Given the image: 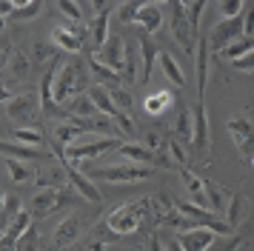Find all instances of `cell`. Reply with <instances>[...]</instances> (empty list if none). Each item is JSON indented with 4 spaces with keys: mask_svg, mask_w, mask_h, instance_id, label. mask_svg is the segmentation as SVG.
<instances>
[{
    "mask_svg": "<svg viewBox=\"0 0 254 251\" xmlns=\"http://www.w3.org/2000/svg\"><path fill=\"white\" fill-rule=\"evenodd\" d=\"M89 86V66L83 63L80 57L69 60L66 66H58V74H55V83H52V94H55V103H69L71 97L83 94V89Z\"/></svg>",
    "mask_w": 254,
    "mask_h": 251,
    "instance_id": "cell-1",
    "label": "cell"
},
{
    "mask_svg": "<svg viewBox=\"0 0 254 251\" xmlns=\"http://www.w3.org/2000/svg\"><path fill=\"white\" fill-rule=\"evenodd\" d=\"M143 220H149V197L117 205L115 211L106 217V228L112 234H117V237H128V234H134L143 226Z\"/></svg>",
    "mask_w": 254,
    "mask_h": 251,
    "instance_id": "cell-2",
    "label": "cell"
},
{
    "mask_svg": "<svg viewBox=\"0 0 254 251\" xmlns=\"http://www.w3.org/2000/svg\"><path fill=\"white\" fill-rule=\"evenodd\" d=\"M123 146V140H117V137H94L89 140V134H83V140H74L66 151H63V160H69V163H80V160H94L106 154V151H112V148H120Z\"/></svg>",
    "mask_w": 254,
    "mask_h": 251,
    "instance_id": "cell-3",
    "label": "cell"
},
{
    "mask_svg": "<svg viewBox=\"0 0 254 251\" xmlns=\"http://www.w3.org/2000/svg\"><path fill=\"white\" fill-rule=\"evenodd\" d=\"M240 37H243V14L240 17H231V20H217L211 34H208V52L220 55L226 46L237 43Z\"/></svg>",
    "mask_w": 254,
    "mask_h": 251,
    "instance_id": "cell-4",
    "label": "cell"
},
{
    "mask_svg": "<svg viewBox=\"0 0 254 251\" xmlns=\"http://www.w3.org/2000/svg\"><path fill=\"white\" fill-rule=\"evenodd\" d=\"M100 180L106 183H143L151 177L149 166H137V163H117V166H106V169L94 171Z\"/></svg>",
    "mask_w": 254,
    "mask_h": 251,
    "instance_id": "cell-5",
    "label": "cell"
},
{
    "mask_svg": "<svg viewBox=\"0 0 254 251\" xmlns=\"http://www.w3.org/2000/svg\"><path fill=\"white\" fill-rule=\"evenodd\" d=\"M172 34L177 37V43L183 46V52L194 55V37H197V32L191 29L189 14H186V3H180V0H174V3H172Z\"/></svg>",
    "mask_w": 254,
    "mask_h": 251,
    "instance_id": "cell-6",
    "label": "cell"
},
{
    "mask_svg": "<svg viewBox=\"0 0 254 251\" xmlns=\"http://www.w3.org/2000/svg\"><path fill=\"white\" fill-rule=\"evenodd\" d=\"M94 57L109 66L112 71H117L120 77H123V71H126V43H123V37L120 34H109V40L100 52H94Z\"/></svg>",
    "mask_w": 254,
    "mask_h": 251,
    "instance_id": "cell-7",
    "label": "cell"
},
{
    "mask_svg": "<svg viewBox=\"0 0 254 251\" xmlns=\"http://www.w3.org/2000/svg\"><path fill=\"white\" fill-rule=\"evenodd\" d=\"M226 128H229V134H231V140H234V146H237L240 154H254V123L249 117L234 114V117H229Z\"/></svg>",
    "mask_w": 254,
    "mask_h": 251,
    "instance_id": "cell-8",
    "label": "cell"
},
{
    "mask_svg": "<svg viewBox=\"0 0 254 251\" xmlns=\"http://www.w3.org/2000/svg\"><path fill=\"white\" fill-rule=\"evenodd\" d=\"M149 217L157 226H172V228L180 226V214H177V208H174V200L166 191L149 197Z\"/></svg>",
    "mask_w": 254,
    "mask_h": 251,
    "instance_id": "cell-9",
    "label": "cell"
},
{
    "mask_svg": "<svg viewBox=\"0 0 254 251\" xmlns=\"http://www.w3.org/2000/svg\"><path fill=\"white\" fill-rule=\"evenodd\" d=\"M177 246H180V251H211V246H214V231L200 228V226L183 228L177 234Z\"/></svg>",
    "mask_w": 254,
    "mask_h": 251,
    "instance_id": "cell-10",
    "label": "cell"
},
{
    "mask_svg": "<svg viewBox=\"0 0 254 251\" xmlns=\"http://www.w3.org/2000/svg\"><path fill=\"white\" fill-rule=\"evenodd\" d=\"M37 109H40V100L35 94H14L12 100L6 103V114L14 123H32L37 117Z\"/></svg>",
    "mask_w": 254,
    "mask_h": 251,
    "instance_id": "cell-11",
    "label": "cell"
},
{
    "mask_svg": "<svg viewBox=\"0 0 254 251\" xmlns=\"http://www.w3.org/2000/svg\"><path fill=\"white\" fill-rule=\"evenodd\" d=\"M60 163H63V171H66V180L74 186V191L83 194L86 200L97 203V200H100V188H97L92 180H89V174H86V171H80L74 163H69V160H60Z\"/></svg>",
    "mask_w": 254,
    "mask_h": 251,
    "instance_id": "cell-12",
    "label": "cell"
},
{
    "mask_svg": "<svg viewBox=\"0 0 254 251\" xmlns=\"http://www.w3.org/2000/svg\"><path fill=\"white\" fill-rule=\"evenodd\" d=\"M83 234V217L77 211H71L66 220H60V226L55 228V249H69L74 246Z\"/></svg>",
    "mask_w": 254,
    "mask_h": 251,
    "instance_id": "cell-13",
    "label": "cell"
},
{
    "mask_svg": "<svg viewBox=\"0 0 254 251\" xmlns=\"http://www.w3.org/2000/svg\"><path fill=\"white\" fill-rule=\"evenodd\" d=\"M60 203H63V188H37L35 200H32V217L43 220L55 208H60Z\"/></svg>",
    "mask_w": 254,
    "mask_h": 251,
    "instance_id": "cell-14",
    "label": "cell"
},
{
    "mask_svg": "<svg viewBox=\"0 0 254 251\" xmlns=\"http://www.w3.org/2000/svg\"><path fill=\"white\" fill-rule=\"evenodd\" d=\"M112 11H117V3H106V9L97 11L94 20L89 23V37H92L94 52H100L106 46V40H109V17H112Z\"/></svg>",
    "mask_w": 254,
    "mask_h": 251,
    "instance_id": "cell-15",
    "label": "cell"
},
{
    "mask_svg": "<svg viewBox=\"0 0 254 251\" xmlns=\"http://www.w3.org/2000/svg\"><path fill=\"white\" fill-rule=\"evenodd\" d=\"M137 49H140V83L137 86H146L151 77V66L157 63V49H154V43H151V34H143L140 32V40H137Z\"/></svg>",
    "mask_w": 254,
    "mask_h": 251,
    "instance_id": "cell-16",
    "label": "cell"
},
{
    "mask_svg": "<svg viewBox=\"0 0 254 251\" xmlns=\"http://www.w3.org/2000/svg\"><path fill=\"white\" fill-rule=\"evenodd\" d=\"M134 23L143 29V34L160 32V26H163V6H160V3H140Z\"/></svg>",
    "mask_w": 254,
    "mask_h": 251,
    "instance_id": "cell-17",
    "label": "cell"
},
{
    "mask_svg": "<svg viewBox=\"0 0 254 251\" xmlns=\"http://www.w3.org/2000/svg\"><path fill=\"white\" fill-rule=\"evenodd\" d=\"M52 46L60 49V52L77 55L83 49V37L74 32V29H69V26H58V29H52Z\"/></svg>",
    "mask_w": 254,
    "mask_h": 251,
    "instance_id": "cell-18",
    "label": "cell"
},
{
    "mask_svg": "<svg viewBox=\"0 0 254 251\" xmlns=\"http://www.w3.org/2000/svg\"><path fill=\"white\" fill-rule=\"evenodd\" d=\"M180 180H183L186 191H189V197H191V203L200 205V208H208V203H206V180L197 177L194 171H189V169H180Z\"/></svg>",
    "mask_w": 254,
    "mask_h": 251,
    "instance_id": "cell-19",
    "label": "cell"
},
{
    "mask_svg": "<svg viewBox=\"0 0 254 251\" xmlns=\"http://www.w3.org/2000/svg\"><path fill=\"white\" fill-rule=\"evenodd\" d=\"M55 74H58V63L49 66V71L43 74V80H40V109H43L46 114H60L63 112V106H58V103H55V94H52Z\"/></svg>",
    "mask_w": 254,
    "mask_h": 251,
    "instance_id": "cell-20",
    "label": "cell"
},
{
    "mask_svg": "<svg viewBox=\"0 0 254 251\" xmlns=\"http://www.w3.org/2000/svg\"><path fill=\"white\" fill-rule=\"evenodd\" d=\"M197 94H200V103H203V94H206V80H208V37H200L197 40Z\"/></svg>",
    "mask_w": 254,
    "mask_h": 251,
    "instance_id": "cell-21",
    "label": "cell"
},
{
    "mask_svg": "<svg viewBox=\"0 0 254 251\" xmlns=\"http://www.w3.org/2000/svg\"><path fill=\"white\" fill-rule=\"evenodd\" d=\"M89 71H92L94 77H97V83H100V86H103V89H120V83H123V77H120V74H117V71H112V68L109 66H103V63H100V60H97V57H89Z\"/></svg>",
    "mask_w": 254,
    "mask_h": 251,
    "instance_id": "cell-22",
    "label": "cell"
},
{
    "mask_svg": "<svg viewBox=\"0 0 254 251\" xmlns=\"http://www.w3.org/2000/svg\"><path fill=\"white\" fill-rule=\"evenodd\" d=\"M86 94H89V100L94 103L97 114H106V117H112V120L120 114L117 112V106H115V100H112V94H109V89H103V86H92Z\"/></svg>",
    "mask_w": 254,
    "mask_h": 251,
    "instance_id": "cell-23",
    "label": "cell"
},
{
    "mask_svg": "<svg viewBox=\"0 0 254 251\" xmlns=\"http://www.w3.org/2000/svg\"><path fill=\"white\" fill-rule=\"evenodd\" d=\"M63 112L69 114V117L89 120V117H94V114H97V109H94V103L89 100V94L83 91V94H77V97H71L69 103H63Z\"/></svg>",
    "mask_w": 254,
    "mask_h": 251,
    "instance_id": "cell-24",
    "label": "cell"
},
{
    "mask_svg": "<svg viewBox=\"0 0 254 251\" xmlns=\"http://www.w3.org/2000/svg\"><path fill=\"white\" fill-rule=\"evenodd\" d=\"M123 157H126V163H137V166H149V163H154V154H151L146 146H140V143H128V140H123V146L117 148Z\"/></svg>",
    "mask_w": 254,
    "mask_h": 251,
    "instance_id": "cell-25",
    "label": "cell"
},
{
    "mask_svg": "<svg viewBox=\"0 0 254 251\" xmlns=\"http://www.w3.org/2000/svg\"><path fill=\"white\" fill-rule=\"evenodd\" d=\"M191 146L208 148V114H206V106L203 103H197V112H194V140H191Z\"/></svg>",
    "mask_w": 254,
    "mask_h": 251,
    "instance_id": "cell-26",
    "label": "cell"
},
{
    "mask_svg": "<svg viewBox=\"0 0 254 251\" xmlns=\"http://www.w3.org/2000/svg\"><path fill=\"white\" fill-rule=\"evenodd\" d=\"M174 134L180 137V140H186V143L194 140V112H191L189 106H183L180 114H177V120H174Z\"/></svg>",
    "mask_w": 254,
    "mask_h": 251,
    "instance_id": "cell-27",
    "label": "cell"
},
{
    "mask_svg": "<svg viewBox=\"0 0 254 251\" xmlns=\"http://www.w3.org/2000/svg\"><path fill=\"white\" fill-rule=\"evenodd\" d=\"M157 63H160L163 74L172 80L177 89H180V86H186V74H183V68H180V63H177V60H174V57L169 55V52H160V55H157Z\"/></svg>",
    "mask_w": 254,
    "mask_h": 251,
    "instance_id": "cell-28",
    "label": "cell"
},
{
    "mask_svg": "<svg viewBox=\"0 0 254 251\" xmlns=\"http://www.w3.org/2000/svg\"><path fill=\"white\" fill-rule=\"evenodd\" d=\"M172 106V91H154V94H149L146 100H143V112L151 114V117H157V114H163L166 109Z\"/></svg>",
    "mask_w": 254,
    "mask_h": 251,
    "instance_id": "cell-29",
    "label": "cell"
},
{
    "mask_svg": "<svg viewBox=\"0 0 254 251\" xmlns=\"http://www.w3.org/2000/svg\"><path fill=\"white\" fill-rule=\"evenodd\" d=\"M206 203H208V211L211 214H226V205H229V200H226V191L220 188L217 183H208L206 180Z\"/></svg>",
    "mask_w": 254,
    "mask_h": 251,
    "instance_id": "cell-30",
    "label": "cell"
},
{
    "mask_svg": "<svg viewBox=\"0 0 254 251\" xmlns=\"http://www.w3.org/2000/svg\"><path fill=\"white\" fill-rule=\"evenodd\" d=\"M243 214H246V197H243V191H240V194H234L229 200V205H226V223H229L231 231L243 223Z\"/></svg>",
    "mask_w": 254,
    "mask_h": 251,
    "instance_id": "cell-31",
    "label": "cell"
},
{
    "mask_svg": "<svg viewBox=\"0 0 254 251\" xmlns=\"http://www.w3.org/2000/svg\"><path fill=\"white\" fill-rule=\"evenodd\" d=\"M63 183L69 180H66V171H63V163H60V166H52L37 177V188H63Z\"/></svg>",
    "mask_w": 254,
    "mask_h": 251,
    "instance_id": "cell-32",
    "label": "cell"
},
{
    "mask_svg": "<svg viewBox=\"0 0 254 251\" xmlns=\"http://www.w3.org/2000/svg\"><path fill=\"white\" fill-rule=\"evenodd\" d=\"M80 128H77V126L71 123H60L58 128H55V146H60V148H69L71 143H74V140H80Z\"/></svg>",
    "mask_w": 254,
    "mask_h": 251,
    "instance_id": "cell-33",
    "label": "cell"
},
{
    "mask_svg": "<svg viewBox=\"0 0 254 251\" xmlns=\"http://www.w3.org/2000/svg\"><path fill=\"white\" fill-rule=\"evenodd\" d=\"M9 71L14 74V80H26V77H29V71H32V60H29L23 52H17V49H14L12 57H9Z\"/></svg>",
    "mask_w": 254,
    "mask_h": 251,
    "instance_id": "cell-34",
    "label": "cell"
},
{
    "mask_svg": "<svg viewBox=\"0 0 254 251\" xmlns=\"http://www.w3.org/2000/svg\"><path fill=\"white\" fill-rule=\"evenodd\" d=\"M14 143H20V146H29V148H43V134H40V128H14Z\"/></svg>",
    "mask_w": 254,
    "mask_h": 251,
    "instance_id": "cell-35",
    "label": "cell"
},
{
    "mask_svg": "<svg viewBox=\"0 0 254 251\" xmlns=\"http://www.w3.org/2000/svg\"><path fill=\"white\" fill-rule=\"evenodd\" d=\"M252 49H254V40H252V37H240L237 43L226 46V49H223L220 55L226 57V60H231V63H234V60H240V57H246L249 52H252ZM220 55H217V57H220Z\"/></svg>",
    "mask_w": 254,
    "mask_h": 251,
    "instance_id": "cell-36",
    "label": "cell"
},
{
    "mask_svg": "<svg viewBox=\"0 0 254 251\" xmlns=\"http://www.w3.org/2000/svg\"><path fill=\"white\" fill-rule=\"evenodd\" d=\"M6 169H9V177H12L14 183H32V177H35V171L29 169L26 163L14 160V157H6Z\"/></svg>",
    "mask_w": 254,
    "mask_h": 251,
    "instance_id": "cell-37",
    "label": "cell"
},
{
    "mask_svg": "<svg viewBox=\"0 0 254 251\" xmlns=\"http://www.w3.org/2000/svg\"><path fill=\"white\" fill-rule=\"evenodd\" d=\"M40 11H43V3H40V0H29V3H14L12 17H14V20H32V17H37Z\"/></svg>",
    "mask_w": 254,
    "mask_h": 251,
    "instance_id": "cell-38",
    "label": "cell"
},
{
    "mask_svg": "<svg viewBox=\"0 0 254 251\" xmlns=\"http://www.w3.org/2000/svg\"><path fill=\"white\" fill-rule=\"evenodd\" d=\"M0 151L6 154V157H43L46 151H35V148L29 146H20V143H6V140H0Z\"/></svg>",
    "mask_w": 254,
    "mask_h": 251,
    "instance_id": "cell-39",
    "label": "cell"
},
{
    "mask_svg": "<svg viewBox=\"0 0 254 251\" xmlns=\"http://www.w3.org/2000/svg\"><path fill=\"white\" fill-rule=\"evenodd\" d=\"M166 154L172 157V163L174 166H180V169H186V163H189V154H186V148H183V143L174 137V140H169L166 143Z\"/></svg>",
    "mask_w": 254,
    "mask_h": 251,
    "instance_id": "cell-40",
    "label": "cell"
},
{
    "mask_svg": "<svg viewBox=\"0 0 254 251\" xmlns=\"http://www.w3.org/2000/svg\"><path fill=\"white\" fill-rule=\"evenodd\" d=\"M243 9H246V3H240V0H223V3H217L220 20H231V17H240Z\"/></svg>",
    "mask_w": 254,
    "mask_h": 251,
    "instance_id": "cell-41",
    "label": "cell"
},
{
    "mask_svg": "<svg viewBox=\"0 0 254 251\" xmlns=\"http://www.w3.org/2000/svg\"><path fill=\"white\" fill-rule=\"evenodd\" d=\"M112 94V100H115V106H117V112H123V114H128L131 112V94H128V89H112L109 91Z\"/></svg>",
    "mask_w": 254,
    "mask_h": 251,
    "instance_id": "cell-42",
    "label": "cell"
},
{
    "mask_svg": "<svg viewBox=\"0 0 254 251\" xmlns=\"http://www.w3.org/2000/svg\"><path fill=\"white\" fill-rule=\"evenodd\" d=\"M137 9L140 3H117V20L123 23H134V17H137Z\"/></svg>",
    "mask_w": 254,
    "mask_h": 251,
    "instance_id": "cell-43",
    "label": "cell"
},
{
    "mask_svg": "<svg viewBox=\"0 0 254 251\" xmlns=\"http://www.w3.org/2000/svg\"><path fill=\"white\" fill-rule=\"evenodd\" d=\"M203 11H206V0L186 3V14H189V23H191V29H194V32H197V26H200V17H203Z\"/></svg>",
    "mask_w": 254,
    "mask_h": 251,
    "instance_id": "cell-44",
    "label": "cell"
},
{
    "mask_svg": "<svg viewBox=\"0 0 254 251\" xmlns=\"http://www.w3.org/2000/svg\"><path fill=\"white\" fill-rule=\"evenodd\" d=\"M243 37L254 40V3H246L243 9Z\"/></svg>",
    "mask_w": 254,
    "mask_h": 251,
    "instance_id": "cell-45",
    "label": "cell"
},
{
    "mask_svg": "<svg viewBox=\"0 0 254 251\" xmlns=\"http://www.w3.org/2000/svg\"><path fill=\"white\" fill-rule=\"evenodd\" d=\"M58 9L69 17V20H83V9H80V3H71V0H60L58 3Z\"/></svg>",
    "mask_w": 254,
    "mask_h": 251,
    "instance_id": "cell-46",
    "label": "cell"
},
{
    "mask_svg": "<svg viewBox=\"0 0 254 251\" xmlns=\"http://www.w3.org/2000/svg\"><path fill=\"white\" fill-rule=\"evenodd\" d=\"M115 123H117V128H120V134H134V131H137V123H134V120H131V114H117L115 117Z\"/></svg>",
    "mask_w": 254,
    "mask_h": 251,
    "instance_id": "cell-47",
    "label": "cell"
},
{
    "mask_svg": "<svg viewBox=\"0 0 254 251\" xmlns=\"http://www.w3.org/2000/svg\"><path fill=\"white\" fill-rule=\"evenodd\" d=\"M37 243H40V240H37V231L29 228L23 237L17 240V251H37Z\"/></svg>",
    "mask_w": 254,
    "mask_h": 251,
    "instance_id": "cell-48",
    "label": "cell"
},
{
    "mask_svg": "<svg viewBox=\"0 0 254 251\" xmlns=\"http://www.w3.org/2000/svg\"><path fill=\"white\" fill-rule=\"evenodd\" d=\"M55 46L52 43H37L35 46V57H37V63H46V60H55Z\"/></svg>",
    "mask_w": 254,
    "mask_h": 251,
    "instance_id": "cell-49",
    "label": "cell"
},
{
    "mask_svg": "<svg viewBox=\"0 0 254 251\" xmlns=\"http://www.w3.org/2000/svg\"><path fill=\"white\" fill-rule=\"evenodd\" d=\"M231 66L237 68V71H254V49L249 52L246 57H240V60H234Z\"/></svg>",
    "mask_w": 254,
    "mask_h": 251,
    "instance_id": "cell-50",
    "label": "cell"
},
{
    "mask_svg": "<svg viewBox=\"0 0 254 251\" xmlns=\"http://www.w3.org/2000/svg\"><path fill=\"white\" fill-rule=\"evenodd\" d=\"M146 146L151 148V154H154V151H160V148H163L160 134H157V131H149V134H146Z\"/></svg>",
    "mask_w": 254,
    "mask_h": 251,
    "instance_id": "cell-51",
    "label": "cell"
},
{
    "mask_svg": "<svg viewBox=\"0 0 254 251\" xmlns=\"http://www.w3.org/2000/svg\"><path fill=\"white\" fill-rule=\"evenodd\" d=\"M149 251H166V249H163V240H160V234H157V231L149 237Z\"/></svg>",
    "mask_w": 254,
    "mask_h": 251,
    "instance_id": "cell-52",
    "label": "cell"
},
{
    "mask_svg": "<svg viewBox=\"0 0 254 251\" xmlns=\"http://www.w3.org/2000/svg\"><path fill=\"white\" fill-rule=\"evenodd\" d=\"M0 251H17V243H14L9 234H6V237L0 240Z\"/></svg>",
    "mask_w": 254,
    "mask_h": 251,
    "instance_id": "cell-53",
    "label": "cell"
},
{
    "mask_svg": "<svg viewBox=\"0 0 254 251\" xmlns=\"http://www.w3.org/2000/svg\"><path fill=\"white\" fill-rule=\"evenodd\" d=\"M14 94H9V89H6V83H0V103H9Z\"/></svg>",
    "mask_w": 254,
    "mask_h": 251,
    "instance_id": "cell-54",
    "label": "cell"
},
{
    "mask_svg": "<svg viewBox=\"0 0 254 251\" xmlns=\"http://www.w3.org/2000/svg\"><path fill=\"white\" fill-rule=\"evenodd\" d=\"M6 26H9V17H0V43H3V37H6Z\"/></svg>",
    "mask_w": 254,
    "mask_h": 251,
    "instance_id": "cell-55",
    "label": "cell"
},
{
    "mask_svg": "<svg viewBox=\"0 0 254 251\" xmlns=\"http://www.w3.org/2000/svg\"><path fill=\"white\" fill-rule=\"evenodd\" d=\"M6 203H9V194H6V191H0V214L6 211Z\"/></svg>",
    "mask_w": 254,
    "mask_h": 251,
    "instance_id": "cell-56",
    "label": "cell"
},
{
    "mask_svg": "<svg viewBox=\"0 0 254 251\" xmlns=\"http://www.w3.org/2000/svg\"><path fill=\"white\" fill-rule=\"evenodd\" d=\"M252 166H254V157H252Z\"/></svg>",
    "mask_w": 254,
    "mask_h": 251,
    "instance_id": "cell-57",
    "label": "cell"
}]
</instances>
